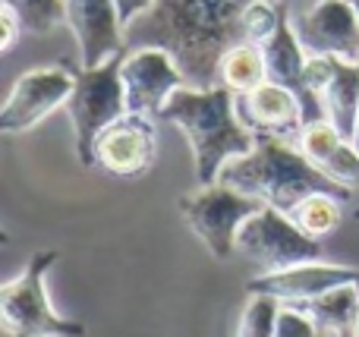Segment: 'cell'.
Returning <instances> with one entry per match:
<instances>
[{"label":"cell","mask_w":359,"mask_h":337,"mask_svg":"<svg viewBox=\"0 0 359 337\" xmlns=\"http://www.w3.org/2000/svg\"><path fill=\"white\" fill-rule=\"evenodd\" d=\"M252 0H155L126 25V50L161 48L177 60L186 85L215 88L217 63L243 41L240 16Z\"/></svg>","instance_id":"6da1fadb"},{"label":"cell","mask_w":359,"mask_h":337,"mask_svg":"<svg viewBox=\"0 0 359 337\" xmlns=\"http://www.w3.org/2000/svg\"><path fill=\"white\" fill-rule=\"evenodd\" d=\"M161 120L183 130L196 161L198 186H215L224 164L255 149V136L236 114V95L224 85L177 88L161 111Z\"/></svg>","instance_id":"7a4b0ae2"},{"label":"cell","mask_w":359,"mask_h":337,"mask_svg":"<svg viewBox=\"0 0 359 337\" xmlns=\"http://www.w3.org/2000/svg\"><path fill=\"white\" fill-rule=\"evenodd\" d=\"M217 183H227V186L240 189V193L259 199L262 205L278 208L284 214L309 193H331L341 195L344 202L353 199V189L341 186L328 174H322L299 151L297 142L274 136H255V149L224 164Z\"/></svg>","instance_id":"3957f363"},{"label":"cell","mask_w":359,"mask_h":337,"mask_svg":"<svg viewBox=\"0 0 359 337\" xmlns=\"http://www.w3.org/2000/svg\"><path fill=\"white\" fill-rule=\"evenodd\" d=\"M57 259H60L57 249H38L19 271V277H13L0 290V312L6 331L25 337H86L82 322L63 319L48 300L44 275L54 268Z\"/></svg>","instance_id":"277c9868"},{"label":"cell","mask_w":359,"mask_h":337,"mask_svg":"<svg viewBox=\"0 0 359 337\" xmlns=\"http://www.w3.org/2000/svg\"><path fill=\"white\" fill-rule=\"evenodd\" d=\"M123 54H117L114 60L101 63L95 69L82 67L76 73V88L67 101V114L76 132V158L82 161V167H95L98 136L126 114V92L123 76H120Z\"/></svg>","instance_id":"5b68a950"},{"label":"cell","mask_w":359,"mask_h":337,"mask_svg":"<svg viewBox=\"0 0 359 337\" xmlns=\"http://www.w3.org/2000/svg\"><path fill=\"white\" fill-rule=\"evenodd\" d=\"M262 208L265 205H262L259 199L227 186V183L202 186L198 193L180 199V212H183L186 224H189L192 233L208 246V252L217 259V262L233 256L240 227L246 224L252 214H259Z\"/></svg>","instance_id":"8992f818"},{"label":"cell","mask_w":359,"mask_h":337,"mask_svg":"<svg viewBox=\"0 0 359 337\" xmlns=\"http://www.w3.org/2000/svg\"><path fill=\"white\" fill-rule=\"evenodd\" d=\"M236 252L246 262H252L259 268V275H271V271H284L293 268V265L318 262L322 259V243L316 237H309L306 231H299L290 214L265 205L240 227Z\"/></svg>","instance_id":"52a82bcc"},{"label":"cell","mask_w":359,"mask_h":337,"mask_svg":"<svg viewBox=\"0 0 359 337\" xmlns=\"http://www.w3.org/2000/svg\"><path fill=\"white\" fill-rule=\"evenodd\" d=\"M76 73L79 69H69V63H54V67H38L19 76L0 111V130L25 132L41 123L48 114L67 107L76 88Z\"/></svg>","instance_id":"ba28073f"},{"label":"cell","mask_w":359,"mask_h":337,"mask_svg":"<svg viewBox=\"0 0 359 337\" xmlns=\"http://www.w3.org/2000/svg\"><path fill=\"white\" fill-rule=\"evenodd\" d=\"M290 25L306 54L359 63V16L347 0H316L309 10L290 13Z\"/></svg>","instance_id":"9c48e42d"},{"label":"cell","mask_w":359,"mask_h":337,"mask_svg":"<svg viewBox=\"0 0 359 337\" xmlns=\"http://www.w3.org/2000/svg\"><path fill=\"white\" fill-rule=\"evenodd\" d=\"M123 92H126V114L142 117H161L170 95L186 85L177 60L161 48H136L123 54Z\"/></svg>","instance_id":"30bf717a"},{"label":"cell","mask_w":359,"mask_h":337,"mask_svg":"<svg viewBox=\"0 0 359 337\" xmlns=\"http://www.w3.org/2000/svg\"><path fill=\"white\" fill-rule=\"evenodd\" d=\"M155 155L158 132L151 117H142V114H123L95 142V167L123 177V180H136V177L149 174Z\"/></svg>","instance_id":"8fae6325"},{"label":"cell","mask_w":359,"mask_h":337,"mask_svg":"<svg viewBox=\"0 0 359 337\" xmlns=\"http://www.w3.org/2000/svg\"><path fill=\"white\" fill-rule=\"evenodd\" d=\"M67 25L79 44L82 67L95 69L126 50V25L114 0H63Z\"/></svg>","instance_id":"7c38bea8"},{"label":"cell","mask_w":359,"mask_h":337,"mask_svg":"<svg viewBox=\"0 0 359 337\" xmlns=\"http://www.w3.org/2000/svg\"><path fill=\"white\" fill-rule=\"evenodd\" d=\"M236 114L252 136H274L287 142H299V132L306 126L299 98L271 79L246 95H236Z\"/></svg>","instance_id":"4fadbf2b"},{"label":"cell","mask_w":359,"mask_h":337,"mask_svg":"<svg viewBox=\"0 0 359 337\" xmlns=\"http://www.w3.org/2000/svg\"><path fill=\"white\" fill-rule=\"evenodd\" d=\"M359 284V271L347 265H331V262H306L293 265L284 271H271V275H255L246 284L249 294H265L280 303H309L316 296L328 294V290Z\"/></svg>","instance_id":"5bb4252c"},{"label":"cell","mask_w":359,"mask_h":337,"mask_svg":"<svg viewBox=\"0 0 359 337\" xmlns=\"http://www.w3.org/2000/svg\"><path fill=\"white\" fill-rule=\"evenodd\" d=\"M265 63H268V79L278 82V85L290 88L293 95L299 98L306 114V123H316V120H328L325 117V107L318 101V95L309 88L306 82V50L299 48L297 35H293V25H290V10L284 13L280 19L278 32L268 38L265 44Z\"/></svg>","instance_id":"9a60e30c"},{"label":"cell","mask_w":359,"mask_h":337,"mask_svg":"<svg viewBox=\"0 0 359 337\" xmlns=\"http://www.w3.org/2000/svg\"><path fill=\"white\" fill-rule=\"evenodd\" d=\"M318 101L325 107V117L334 123L347 142L356 145L359 139V63L350 60H328L322 85H318Z\"/></svg>","instance_id":"2e32d148"},{"label":"cell","mask_w":359,"mask_h":337,"mask_svg":"<svg viewBox=\"0 0 359 337\" xmlns=\"http://www.w3.org/2000/svg\"><path fill=\"white\" fill-rule=\"evenodd\" d=\"M293 306L306 309L316 319L318 331L325 337H356L359 322V284L328 290V294L316 296L309 303H293Z\"/></svg>","instance_id":"e0dca14e"},{"label":"cell","mask_w":359,"mask_h":337,"mask_svg":"<svg viewBox=\"0 0 359 337\" xmlns=\"http://www.w3.org/2000/svg\"><path fill=\"white\" fill-rule=\"evenodd\" d=\"M268 82V63L265 48L252 41H240L221 57L217 63V85L230 88L233 95H246Z\"/></svg>","instance_id":"ac0fdd59"},{"label":"cell","mask_w":359,"mask_h":337,"mask_svg":"<svg viewBox=\"0 0 359 337\" xmlns=\"http://www.w3.org/2000/svg\"><path fill=\"white\" fill-rule=\"evenodd\" d=\"M293 218V224L299 231H306L309 237L322 240L328 233H334L344 221V199L331 193H309L306 199H299L297 205L287 212Z\"/></svg>","instance_id":"d6986e66"},{"label":"cell","mask_w":359,"mask_h":337,"mask_svg":"<svg viewBox=\"0 0 359 337\" xmlns=\"http://www.w3.org/2000/svg\"><path fill=\"white\" fill-rule=\"evenodd\" d=\"M19 16L29 35H48L60 22H67V4L63 0H4Z\"/></svg>","instance_id":"ffe728a7"},{"label":"cell","mask_w":359,"mask_h":337,"mask_svg":"<svg viewBox=\"0 0 359 337\" xmlns=\"http://www.w3.org/2000/svg\"><path fill=\"white\" fill-rule=\"evenodd\" d=\"M278 312H280V300L265 294H249V303L240 315L236 337H274Z\"/></svg>","instance_id":"44dd1931"},{"label":"cell","mask_w":359,"mask_h":337,"mask_svg":"<svg viewBox=\"0 0 359 337\" xmlns=\"http://www.w3.org/2000/svg\"><path fill=\"white\" fill-rule=\"evenodd\" d=\"M274 337H325V334L318 331L316 319H312L306 309L293 306V303H280Z\"/></svg>","instance_id":"7402d4cb"},{"label":"cell","mask_w":359,"mask_h":337,"mask_svg":"<svg viewBox=\"0 0 359 337\" xmlns=\"http://www.w3.org/2000/svg\"><path fill=\"white\" fill-rule=\"evenodd\" d=\"M22 22H19V16L10 10V6H0V50H13L19 41V35H22Z\"/></svg>","instance_id":"603a6c76"},{"label":"cell","mask_w":359,"mask_h":337,"mask_svg":"<svg viewBox=\"0 0 359 337\" xmlns=\"http://www.w3.org/2000/svg\"><path fill=\"white\" fill-rule=\"evenodd\" d=\"M114 4H117L123 25H130V22H136L142 13H149L151 6H155V0H114Z\"/></svg>","instance_id":"cb8c5ba5"},{"label":"cell","mask_w":359,"mask_h":337,"mask_svg":"<svg viewBox=\"0 0 359 337\" xmlns=\"http://www.w3.org/2000/svg\"><path fill=\"white\" fill-rule=\"evenodd\" d=\"M347 4L353 6V10H356V16H359V0H347Z\"/></svg>","instance_id":"d4e9b609"},{"label":"cell","mask_w":359,"mask_h":337,"mask_svg":"<svg viewBox=\"0 0 359 337\" xmlns=\"http://www.w3.org/2000/svg\"><path fill=\"white\" fill-rule=\"evenodd\" d=\"M4 337H25V334H13V331H6Z\"/></svg>","instance_id":"484cf974"},{"label":"cell","mask_w":359,"mask_h":337,"mask_svg":"<svg viewBox=\"0 0 359 337\" xmlns=\"http://www.w3.org/2000/svg\"><path fill=\"white\" fill-rule=\"evenodd\" d=\"M353 218H356V221H359V212H353Z\"/></svg>","instance_id":"4316f807"},{"label":"cell","mask_w":359,"mask_h":337,"mask_svg":"<svg viewBox=\"0 0 359 337\" xmlns=\"http://www.w3.org/2000/svg\"><path fill=\"white\" fill-rule=\"evenodd\" d=\"M284 4H290V0H284Z\"/></svg>","instance_id":"83f0119b"}]
</instances>
